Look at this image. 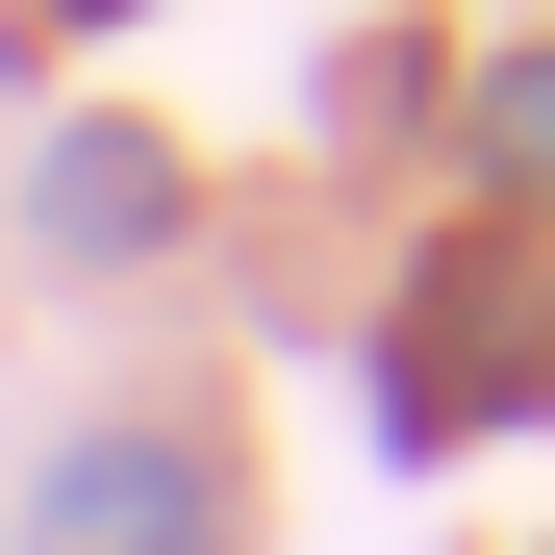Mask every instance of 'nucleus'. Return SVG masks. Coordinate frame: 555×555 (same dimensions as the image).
<instances>
[{"instance_id":"obj_1","label":"nucleus","mask_w":555,"mask_h":555,"mask_svg":"<svg viewBox=\"0 0 555 555\" xmlns=\"http://www.w3.org/2000/svg\"><path fill=\"white\" fill-rule=\"evenodd\" d=\"M26 555H228V480L177 429H76V454H26Z\"/></svg>"}]
</instances>
